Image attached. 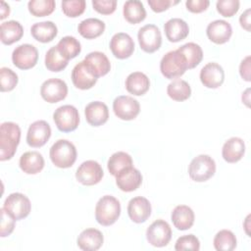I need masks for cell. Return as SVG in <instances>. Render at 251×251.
<instances>
[{
  "label": "cell",
  "instance_id": "obj_47",
  "mask_svg": "<svg viewBox=\"0 0 251 251\" xmlns=\"http://www.w3.org/2000/svg\"><path fill=\"white\" fill-rule=\"evenodd\" d=\"M178 3V1L172 0H148V5L156 13H161L168 10L172 5Z\"/></svg>",
  "mask_w": 251,
  "mask_h": 251
},
{
  "label": "cell",
  "instance_id": "obj_2",
  "mask_svg": "<svg viewBox=\"0 0 251 251\" xmlns=\"http://www.w3.org/2000/svg\"><path fill=\"white\" fill-rule=\"evenodd\" d=\"M121 215L120 201L112 195L102 196L95 206V219L101 226H108L117 222Z\"/></svg>",
  "mask_w": 251,
  "mask_h": 251
},
{
  "label": "cell",
  "instance_id": "obj_20",
  "mask_svg": "<svg viewBox=\"0 0 251 251\" xmlns=\"http://www.w3.org/2000/svg\"><path fill=\"white\" fill-rule=\"evenodd\" d=\"M206 33L212 42L224 44L229 40L232 34V27L230 24L225 20H216L208 25Z\"/></svg>",
  "mask_w": 251,
  "mask_h": 251
},
{
  "label": "cell",
  "instance_id": "obj_41",
  "mask_svg": "<svg viewBox=\"0 0 251 251\" xmlns=\"http://www.w3.org/2000/svg\"><path fill=\"white\" fill-rule=\"evenodd\" d=\"M62 11L63 13L70 17L75 18L80 16L86 7V3L84 0H66L62 2Z\"/></svg>",
  "mask_w": 251,
  "mask_h": 251
},
{
  "label": "cell",
  "instance_id": "obj_15",
  "mask_svg": "<svg viewBox=\"0 0 251 251\" xmlns=\"http://www.w3.org/2000/svg\"><path fill=\"white\" fill-rule=\"evenodd\" d=\"M51 136V127L46 121L33 122L26 133V142L30 147L38 148L43 146Z\"/></svg>",
  "mask_w": 251,
  "mask_h": 251
},
{
  "label": "cell",
  "instance_id": "obj_36",
  "mask_svg": "<svg viewBox=\"0 0 251 251\" xmlns=\"http://www.w3.org/2000/svg\"><path fill=\"white\" fill-rule=\"evenodd\" d=\"M59 52L68 60L75 58L81 51L80 42L74 36H64L56 45Z\"/></svg>",
  "mask_w": 251,
  "mask_h": 251
},
{
  "label": "cell",
  "instance_id": "obj_42",
  "mask_svg": "<svg viewBox=\"0 0 251 251\" xmlns=\"http://www.w3.org/2000/svg\"><path fill=\"white\" fill-rule=\"evenodd\" d=\"M175 249L177 251H181V250L198 251L200 249V241L194 234H186L177 238L175 244Z\"/></svg>",
  "mask_w": 251,
  "mask_h": 251
},
{
  "label": "cell",
  "instance_id": "obj_5",
  "mask_svg": "<svg viewBox=\"0 0 251 251\" xmlns=\"http://www.w3.org/2000/svg\"><path fill=\"white\" fill-rule=\"evenodd\" d=\"M216 173V163L209 155L201 154L192 159L188 166V175L196 182H203L211 178Z\"/></svg>",
  "mask_w": 251,
  "mask_h": 251
},
{
  "label": "cell",
  "instance_id": "obj_12",
  "mask_svg": "<svg viewBox=\"0 0 251 251\" xmlns=\"http://www.w3.org/2000/svg\"><path fill=\"white\" fill-rule=\"evenodd\" d=\"M115 115L124 121H130L137 117L140 112L139 102L131 96L122 95L115 98L113 102Z\"/></svg>",
  "mask_w": 251,
  "mask_h": 251
},
{
  "label": "cell",
  "instance_id": "obj_34",
  "mask_svg": "<svg viewBox=\"0 0 251 251\" xmlns=\"http://www.w3.org/2000/svg\"><path fill=\"white\" fill-rule=\"evenodd\" d=\"M167 93L170 98L175 101H184L191 95V87L187 81L176 78L170 82L167 86Z\"/></svg>",
  "mask_w": 251,
  "mask_h": 251
},
{
  "label": "cell",
  "instance_id": "obj_33",
  "mask_svg": "<svg viewBox=\"0 0 251 251\" xmlns=\"http://www.w3.org/2000/svg\"><path fill=\"white\" fill-rule=\"evenodd\" d=\"M181 53L186 61L187 69H193L200 64L203 59V51L200 45L194 42H188L176 49Z\"/></svg>",
  "mask_w": 251,
  "mask_h": 251
},
{
  "label": "cell",
  "instance_id": "obj_26",
  "mask_svg": "<svg viewBox=\"0 0 251 251\" xmlns=\"http://www.w3.org/2000/svg\"><path fill=\"white\" fill-rule=\"evenodd\" d=\"M21 170L27 175H35L44 168V158L37 151H28L24 153L19 162Z\"/></svg>",
  "mask_w": 251,
  "mask_h": 251
},
{
  "label": "cell",
  "instance_id": "obj_9",
  "mask_svg": "<svg viewBox=\"0 0 251 251\" xmlns=\"http://www.w3.org/2000/svg\"><path fill=\"white\" fill-rule=\"evenodd\" d=\"M137 38L140 48L146 53L157 51L162 44L161 31L155 25H145L139 28Z\"/></svg>",
  "mask_w": 251,
  "mask_h": 251
},
{
  "label": "cell",
  "instance_id": "obj_13",
  "mask_svg": "<svg viewBox=\"0 0 251 251\" xmlns=\"http://www.w3.org/2000/svg\"><path fill=\"white\" fill-rule=\"evenodd\" d=\"M67 94L68 85L60 78H49L40 87V95L48 103H57L65 99Z\"/></svg>",
  "mask_w": 251,
  "mask_h": 251
},
{
  "label": "cell",
  "instance_id": "obj_6",
  "mask_svg": "<svg viewBox=\"0 0 251 251\" xmlns=\"http://www.w3.org/2000/svg\"><path fill=\"white\" fill-rule=\"evenodd\" d=\"M53 120L60 131H73L79 124L78 111L73 105H63L55 110L53 113Z\"/></svg>",
  "mask_w": 251,
  "mask_h": 251
},
{
  "label": "cell",
  "instance_id": "obj_37",
  "mask_svg": "<svg viewBox=\"0 0 251 251\" xmlns=\"http://www.w3.org/2000/svg\"><path fill=\"white\" fill-rule=\"evenodd\" d=\"M213 243L215 249L218 251H231L235 249L237 240L232 231L222 229L216 233Z\"/></svg>",
  "mask_w": 251,
  "mask_h": 251
},
{
  "label": "cell",
  "instance_id": "obj_1",
  "mask_svg": "<svg viewBox=\"0 0 251 251\" xmlns=\"http://www.w3.org/2000/svg\"><path fill=\"white\" fill-rule=\"evenodd\" d=\"M21 139V128L13 122H5L0 126V160H10L16 153Z\"/></svg>",
  "mask_w": 251,
  "mask_h": 251
},
{
  "label": "cell",
  "instance_id": "obj_32",
  "mask_svg": "<svg viewBox=\"0 0 251 251\" xmlns=\"http://www.w3.org/2000/svg\"><path fill=\"white\" fill-rule=\"evenodd\" d=\"M123 14L129 24H138L146 18V11L141 1L128 0L124 4Z\"/></svg>",
  "mask_w": 251,
  "mask_h": 251
},
{
  "label": "cell",
  "instance_id": "obj_43",
  "mask_svg": "<svg viewBox=\"0 0 251 251\" xmlns=\"http://www.w3.org/2000/svg\"><path fill=\"white\" fill-rule=\"evenodd\" d=\"M217 11L226 18H230L237 13L239 9L238 0H219L216 4Z\"/></svg>",
  "mask_w": 251,
  "mask_h": 251
},
{
  "label": "cell",
  "instance_id": "obj_39",
  "mask_svg": "<svg viewBox=\"0 0 251 251\" xmlns=\"http://www.w3.org/2000/svg\"><path fill=\"white\" fill-rule=\"evenodd\" d=\"M54 0H30L27 3L29 13L34 17H45L55 10Z\"/></svg>",
  "mask_w": 251,
  "mask_h": 251
},
{
  "label": "cell",
  "instance_id": "obj_45",
  "mask_svg": "<svg viewBox=\"0 0 251 251\" xmlns=\"http://www.w3.org/2000/svg\"><path fill=\"white\" fill-rule=\"evenodd\" d=\"M92 6L95 11L103 15H110L115 12L117 8L116 0H93Z\"/></svg>",
  "mask_w": 251,
  "mask_h": 251
},
{
  "label": "cell",
  "instance_id": "obj_3",
  "mask_svg": "<svg viewBox=\"0 0 251 251\" xmlns=\"http://www.w3.org/2000/svg\"><path fill=\"white\" fill-rule=\"evenodd\" d=\"M49 156L56 167L61 169L71 168L76 160V148L71 141L59 139L51 146Z\"/></svg>",
  "mask_w": 251,
  "mask_h": 251
},
{
  "label": "cell",
  "instance_id": "obj_22",
  "mask_svg": "<svg viewBox=\"0 0 251 251\" xmlns=\"http://www.w3.org/2000/svg\"><path fill=\"white\" fill-rule=\"evenodd\" d=\"M104 242L102 232L96 228H86L82 230L77 239V246L83 251H96Z\"/></svg>",
  "mask_w": 251,
  "mask_h": 251
},
{
  "label": "cell",
  "instance_id": "obj_31",
  "mask_svg": "<svg viewBox=\"0 0 251 251\" xmlns=\"http://www.w3.org/2000/svg\"><path fill=\"white\" fill-rule=\"evenodd\" d=\"M79 34L86 39H93L100 36L105 30V23L96 18H88L78 24Z\"/></svg>",
  "mask_w": 251,
  "mask_h": 251
},
{
  "label": "cell",
  "instance_id": "obj_29",
  "mask_svg": "<svg viewBox=\"0 0 251 251\" xmlns=\"http://www.w3.org/2000/svg\"><path fill=\"white\" fill-rule=\"evenodd\" d=\"M84 61L89 65L97 78L107 75L111 70L110 61L107 56L102 52H90L85 56Z\"/></svg>",
  "mask_w": 251,
  "mask_h": 251
},
{
  "label": "cell",
  "instance_id": "obj_35",
  "mask_svg": "<svg viewBox=\"0 0 251 251\" xmlns=\"http://www.w3.org/2000/svg\"><path fill=\"white\" fill-rule=\"evenodd\" d=\"M131 166H132V159L130 155L123 151H119L112 154V156L109 158L107 163L108 171L114 176H116L121 171Z\"/></svg>",
  "mask_w": 251,
  "mask_h": 251
},
{
  "label": "cell",
  "instance_id": "obj_16",
  "mask_svg": "<svg viewBox=\"0 0 251 251\" xmlns=\"http://www.w3.org/2000/svg\"><path fill=\"white\" fill-rule=\"evenodd\" d=\"M110 49L116 58L126 59L134 51L133 39L126 32L115 33L110 41Z\"/></svg>",
  "mask_w": 251,
  "mask_h": 251
},
{
  "label": "cell",
  "instance_id": "obj_44",
  "mask_svg": "<svg viewBox=\"0 0 251 251\" xmlns=\"http://www.w3.org/2000/svg\"><path fill=\"white\" fill-rule=\"evenodd\" d=\"M1 224H0V236H9L15 228V219L4 208H1Z\"/></svg>",
  "mask_w": 251,
  "mask_h": 251
},
{
  "label": "cell",
  "instance_id": "obj_28",
  "mask_svg": "<svg viewBox=\"0 0 251 251\" xmlns=\"http://www.w3.org/2000/svg\"><path fill=\"white\" fill-rule=\"evenodd\" d=\"M24 34V27L18 21L3 22L0 25V36L3 44L11 45L19 41Z\"/></svg>",
  "mask_w": 251,
  "mask_h": 251
},
{
  "label": "cell",
  "instance_id": "obj_19",
  "mask_svg": "<svg viewBox=\"0 0 251 251\" xmlns=\"http://www.w3.org/2000/svg\"><path fill=\"white\" fill-rule=\"evenodd\" d=\"M200 80L207 88H218L225 80L224 69L218 63H208L200 71Z\"/></svg>",
  "mask_w": 251,
  "mask_h": 251
},
{
  "label": "cell",
  "instance_id": "obj_4",
  "mask_svg": "<svg viewBox=\"0 0 251 251\" xmlns=\"http://www.w3.org/2000/svg\"><path fill=\"white\" fill-rule=\"evenodd\" d=\"M187 70L186 61L181 53L173 50L166 53L160 62V71L162 75L169 79L181 76Z\"/></svg>",
  "mask_w": 251,
  "mask_h": 251
},
{
  "label": "cell",
  "instance_id": "obj_40",
  "mask_svg": "<svg viewBox=\"0 0 251 251\" xmlns=\"http://www.w3.org/2000/svg\"><path fill=\"white\" fill-rule=\"evenodd\" d=\"M0 89L2 92L13 90L18 83V75L9 68L0 69Z\"/></svg>",
  "mask_w": 251,
  "mask_h": 251
},
{
  "label": "cell",
  "instance_id": "obj_14",
  "mask_svg": "<svg viewBox=\"0 0 251 251\" xmlns=\"http://www.w3.org/2000/svg\"><path fill=\"white\" fill-rule=\"evenodd\" d=\"M72 81L76 88L86 90L95 85L97 77L89 65L83 60L74 67L72 71Z\"/></svg>",
  "mask_w": 251,
  "mask_h": 251
},
{
  "label": "cell",
  "instance_id": "obj_21",
  "mask_svg": "<svg viewBox=\"0 0 251 251\" xmlns=\"http://www.w3.org/2000/svg\"><path fill=\"white\" fill-rule=\"evenodd\" d=\"M86 122L92 126L104 125L109 119V109L101 101H93L86 105L84 109Z\"/></svg>",
  "mask_w": 251,
  "mask_h": 251
},
{
  "label": "cell",
  "instance_id": "obj_50",
  "mask_svg": "<svg viewBox=\"0 0 251 251\" xmlns=\"http://www.w3.org/2000/svg\"><path fill=\"white\" fill-rule=\"evenodd\" d=\"M10 14V7L4 1H1V8H0V19L4 20Z\"/></svg>",
  "mask_w": 251,
  "mask_h": 251
},
{
  "label": "cell",
  "instance_id": "obj_8",
  "mask_svg": "<svg viewBox=\"0 0 251 251\" xmlns=\"http://www.w3.org/2000/svg\"><path fill=\"white\" fill-rule=\"evenodd\" d=\"M172 238V228L170 225L162 220L153 222L146 230L147 241L155 247H164L169 244Z\"/></svg>",
  "mask_w": 251,
  "mask_h": 251
},
{
  "label": "cell",
  "instance_id": "obj_46",
  "mask_svg": "<svg viewBox=\"0 0 251 251\" xmlns=\"http://www.w3.org/2000/svg\"><path fill=\"white\" fill-rule=\"evenodd\" d=\"M209 0H188L185 2L187 10L192 13H201L205 11L209 7Z\"/></svg>",
  "mask_w": 251,
  "mask_h": 251
},
{
  "label": "cell",
  "instance_id": "obj_11",
  "mask_svg": "<svg viewBox=\"0 0 251 251\" xmlns=\"http://www.w3.org/2000/svg\"><path fill=\"white\" fill-rule=\"evenodd\" d=\"M38 60V51L28 43L17 46L12 53L13 64L21 70H28L33 68Z\"/></svg>",
  "mask_w": 251,
  "mask_h": 251
},
{
  "label": "cell",
  "instance_id": "obj_23",
  "mask_svg": "<svg viewBox=\"0 0 251 251\" xmlns=\"http://www.w3.org/2000/svg\"><path fill=\"white\" fill-rule=\"evenodd\" d=\"M166 37L171 42L183 40L189 33V26L185 21L179 18H173L164 25Z\"/></svg>",
  "mask_w": 251,
  "mask_h": 251
},
{
  "label": "cell",
  "instance_id": "obj_7",
  "mask_svg": "<svg viewBox=\"0 0 251 251\" xmlns=\"http://www.w3.org/2000/svg\"><path fill=\"white\" fill-rule=\"evenodd\" d=\"M3 208L13 216L16 221L26 218L31 210L29 199L23 193H11L4 201Z\"/></svg>",
  "mask_w": 251,
  "mask_h": 251
},
{
  "label": "cell",
  "instance_id": "obj_51",
  "mask_svg": "<svg viewBox=\"0 0 251 251\" xmlns=\"http://www.w3.org/2000/svg\"><path fill=\"white\" fill-rule=\"evenodd\" d=\"M249 91H250V89L247 88V89L242 93V102H243L247 107H249Z\"/></svg>",
  "mask_w": 251,
  "mask_h": 251
},
{
  "label": "cell",
  "instance_id": "obj_38",
  "mask_svg": "<svg viewBox=\"0 0 251 251\" xmlns=\"http://www.w3.org/2000/svg\"><path fill=\"white\" fill-rule=\"evenodd\" d=\"M66 59L58 50L57 46L51 47L45 54V66L51 72H61L68 66Z\"/></svg>",
  "mask_w": 251,
  "mask_h": 251
},
{
  "label": "cell",
  "instance_id": "obj_30",
  "mask_svg": "<svg viewBox=\"0 0 251 251\" xmlns=\"http://www.w3.org/2000/svg\"><path fill=\"white\" fill-rule=\"evenodd\" d=\"M30 32L35 40L42 43H47L52 41L56 37L58 33V28L53 22L45 21L32 25Z\"/></svg>",
  "mask_w": 251,
  "mask_h": 251
},
{
  "label": "cell",
  "instance_id": "obj_17",
  "mask_svg": "<svg viewBox=\"0 0 251 251\" xmlns=\"http://www.w3.org/2000/svg\"><path fill=\"white\" fill-rule=\"evenodd\" d=\"M151 204L149 200L142 196H136L129 200L127 205V214L129 219L136 224L147 221L151 215Z\"/></svg>",
  "mask_w": 251,
  "mask_h": 251
},
{
  "label": "cell",
  "instance_id": "obj_49",
  "mask_svg": "<svg viewBox=\"0 0 251 251\" xmlns=\"http://www.w3.org/2000/svg\"><path fill=\"white\" fill-rule=\"evenodd\" d=\"M250 13H251V9H246L239 17V23L240 25L247 31H250Z\"/></svg>",
  "mask_w": 251,
  "mask_h": 251
},
{
  "label": "cell",
  "instance_id": "obj_18",
  "mask_svg": "<svg viewBox=\"0 0 251 251\" xmlns=\"http://www.w3.org/2000/svg\"><path fill=\"white\" fill-rule=\"evenodd\" d=\"M142 183V175L133 166L121 171L116 176L117 186L125 192L136 190Z\"/></svg>",
  "mask_w": 251,
  "mask_h": 251
},
{
  "label": "cell",
  "instance_id": "obj_27",
  "mask_svg": "<svg viewBox=\"0 0 251 251\" xmlns=\"http://www.w3.org/2000/svg\"><path fill=\"white\" fill-rule=\"evenodd\" d=\"M150 87L148 76L141 72H133L129 74L126 79V90L135 96L145 94Z\"/></svg>",
  "mask_w": 251,
  "mask_h": 251
},
{
  "label": "cell",
  "instance_id": "obj_25",
  "mask_svg": "<svg viewBox=\"0 0 251 251\" xmlns=\"http://www.w3.org/2000/svg\"><path fill=\"white\" fill-rule=\"evenodd\" d=\"M194 212L186 205H178L172 212L171 220L178 230L189 229L194 224Z\"/></svg>",
  "mask_w": 251,
  "mask_h": 251
},
{
  "label": "cell",
  "instance_id": "obj_48",
  "mask_svg": "<svg viewBox=\"0 0 251 251\" xmlns=\"http://www.w3.org/2000/svg\"><path fill=\"white\" fill-rule=\"evenodd\" d=\"M239 74L241 75V77L246 80V81H250V56L245 57L240 65H239Z\"/></svg>",
  "mask_w": 251,
  "mask_h": 251
},
{
  "label": "cell",
  "instance_id": "obj_24",
  "mask_svg": "<svg viewBox=\"0 0 251 251\" xmlns=\"http://www.w3.org/2000/svg\"><path fill=\"white\" fill-rule=\"evenodd\" d=\"M244 153L245 143L240 137H230L223 145L222 156L227 163H236L240 161Z\"/></svg>",
  "mask_w": 251,
  "mask_h": 251
},
{
  "label": "cell",
  "instance_id": "obj_10",
  "mask_svg": "<svg viewBox=\"0 0 251 251\" xmlns=\"http://www.w3.org/2000/svg\"><path fill=\"white\" fill-rule=\"evenodd\" d=\"M103 176L102 167L94 160L84 161L75 172V178L83 185H94L100 182Z\"/></svg>",
  "mask_w": 251,
  "mask_h": 251
}]
</instances>
